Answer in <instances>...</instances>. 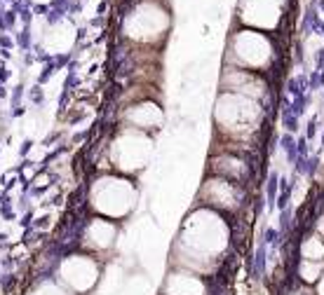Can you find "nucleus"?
<instances>
[{
	"label": "nucleus",
	"instance_id": "obj_8",
	"mask_svg": "<svg viewBox=\"0 0 324 295\" xmlns=\"http://www.w3.org/2000/svg\"><path fill=\"white\" fill-rule=\"evenodd\" d=\"M301 253L306 260H315V262H320L324 258V242L320 237H310L308 242L303 244V248H301Z\"/></svg>",
	"mask_w": 324,
	"mask_h": 295
},
{
	"label": "nucleus",
	"instance_id": "obj_7",
	"mask_svg": "<svg viewBox=\"0 0 324 295\" xmlns=\"http://www.w3.org/2000/svg\"><path fill=\"white\" fill-rule=\"evenodd\" d=\"M90 242L94 244V246H108V244L113 242V234H115V228L106 223V220H94L92 225H90Z\"/></svg>",
	"mask_w": 324,
	"mask_h": 295
},
{
	"label": "nucleus",
	"instance_id": "obj_9",
	"mask_svg": "<svg viewBox=\"0 0 324 295\" xmlns=\"http://www.w3.org/2000/svg\"><path fill=\"white\" fill-rule=\"evenodd\" d=\"M301 277H303L306 281H317V279L322 277V265L315 262V260H303V265H301Z\"/></svg>",
	"mask_w": 324,
	"mask_h": 295
},
{
	"label": "nucleus",
	"instance_id": "obj_2",
	"mask_svg": "<svg viewBox=\"0 0 324 295\" xmlns=\"http://www.w3.org/2000/svg\"><path fill=\"white\" fill-rule=\"evenodd\" d=\"M94 206L104 204L106 199H110L104 206V211L110 215H122L127 213L134 206V188L127 180H118V178H104L99 180V185L92 192Z\"/></svg>",
	"mask_w": 324,
	"mask_h": 295
},
{
	"label": "nucleus",
	"instance_id": "obj_6",
	"mask_svg": "<svg viewBox=\"0 0 324 295\" xmlns=\"http://www.w3.org/2000/svg\"><path fill=\"white\" fill-rule=\"evenodd\" d=\"M167 293L169 295H202V283L190 274H172L167 281Z\"/></svg>",
	"mask_w": 324,
	"mask_h": 295
},
{
	"label": "nucleus",
	"instance_id": "obj_1",
	"mask_svg": "<svg viewBox=\"0 0 324 295\" xmlns=\"http://www.w3.org/2000/svg\"><path fill=\"white\" fill-rule=\"evenodd\" d=\"M226 228L221 223V218L216 220L212 213L200 211L193 218H188L183 237H181V246L188 253V258H195V265L200 267V262L212 260L209 255L218 253L226 244Z\"/></svg>",
	"mask_w": 324,
	"mask_h": 295
},
{
	"label": "nucleus",
	"instance_id": "obj_3",
	"mask_svg": "<svg viewBox=\"0 0 324 295\" xmlns=\"http://www.w3.org/2000/svg\"><path fill=\"white\" fill-rule=\"evenodd\" d=\"M235 42H237V56L242 59L244 64L261 66V64L268 61L270 47H268V40L263 35H258L254 31H244V35L235 38Z\"/></svg>",
	"mask_w": 324,
	"mask_h": 295
},
{
	"label": "nucleus",
	"instance_id": "obj_10",
	"mask_svg": "<svg viewBox=\"0 0 324 295\" xmlns=\"http://www.w3.org/2000/svg\"><path fill=\"white\" fill-rule=\"evenodd\" d=\"M320 295H324V277L320 279Z\"/></svg>",
	"mask_w": 324,
	"mask_h": 295
},
{
	"label": "nucleus",
	"instance_id": "obj_5",
	"mask_svg": "<svg viewBox=\"0 0 324 295\" xmlns=\"http://www.w3.org/2000/svg\"><path fill=\"white\" fill-rule=\"evenodd\" d=\"M202 195L212 201V204H218V206H223V209H226V206L233 209L235 201H237V190L233 188V183L226 180V178H214V180H209Z\"/></svg>",
	"mask_w": 324,
	"mask_h": 295
},
{
	"label": "nucleus",
	"instance_id": "obj_4",
	"mask_svg": "<svg viewBox=\"0 0 324 295\" xmlns=\"http://www.w3.org/2000/svg\"><path fill=\"white\" fill-rule=\"evenodd\" d=\"M61 272H64V279L78 291H85L96 281V267L87 258H71L68 262H64Z\"/></svg>",
	"mask_w": 324,
	"mask_h": 295
}]
</instances>
